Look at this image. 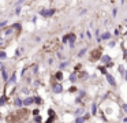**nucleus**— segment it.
I'll return each mask as SVG.
<instances>
[{"mask_svg": "<svg viewBox=\"0 0 127 123\" xmlns=\"http://www.w3.org/2000/svg\"><path fill=\"white\" fill-rule=\"evenodd\" d=\"M100 56H101V51L100 49H94V51H92V53H90V60H97V59H100Z\"/></svg>", "mask_w": 127, "mask_h": 123, "instance_id": "obj_2", "label": "nucleus"}, {"mask_svg": "<svg viewBox=\"0 0 127 123\" xmlns=\"http://www.w3.org/2000/svg\"><path fill=\"white\" fill-rule=\"evenodd\" d=\"M58 45H59V42L56 40H49L47 44H45L44 49H48V52H49V51H55V49L58 48Z\"/></svg>", "mask_w": 127, "mask_h": 123, "instance_id": "obj_1", "label": "nucleus"}]
</instances>
